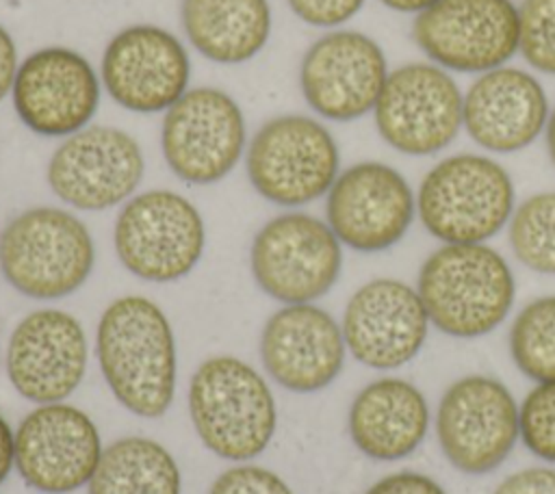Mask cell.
<instances>
[{
  "instance_id": "obj_1",
  "label": "cell",
  "mask_w": 555,
  "mask_h": 494,
  "mask_svg": "<svg viewBox=\"0 0 555 494\" xmlns=\"http://www.w3.org/2000/svg\"><path fill=\"white\" fill-rule=\"evenodd\" d=\"M100 373L130 414L163 416L176 396L178 353L171 323L163 308L143 295L113 299L95 329Z\"/></svg>"
},
{
  "instance_id": "obj_2",
  "label": "cell",
  "mask_w": 555,
  "mask_h": 494,
  "mask_svg": "<svg viewBox=\"0 0 555 494\" xmlns=\"http://www.w3.org/2000/svg\"><path fill=\"white\" fill-rule=\"evenodd\" d=\"M416 292L429 323L451 338L494 332L516 299L507 260L486 243H442L421 264Z\"/></svg>"
},
{
  "instance_id": "obj_3",
  "label": "cell",
  "mask_w": 555,
  "mask_h": 494,
  "mask_svg": "<svg viewBox=\"0 0 555 494\" xmlns=\"http://www.w3.org/2000/svg\"><path fill=\"white\" fill-rule=\"evenodd\" d=\"M186 403L199 442L221 459L249 461L273 440L275 396L267 379L236 355L206 358L189 381Z\"/></svg>"
},
{
  "instance_id": "obj_4",
  "label": "cell",
  "mask_w": 555,
  "mask_h": 494,
  "mask_svg": "<svg viewBox=\"0 0 555 494\" xmlns=\"http://www.w3.org/2000/svg\"><path fill=\"white\" fill-rule=\"evenodd\" d=\"M93 264L91 232L65 208H26L0 232V273L24 297L63 299L89 280Z\"/></svg>"
},
{
  "instance_id": "obj_5",
  "label": "cell",
  "mask_w": 555,
  "mask_h": 494,
  "mask_svg": "<svg viewBox=\"0 0 555 494\" xmlns=\"http://www.w3.org/2000/svg\"><path fill=\"white\" fill-rule=\"evenodd\" d=\"M516 208L507 169L490 156L460 152L438 160L416 191V214L440 243H486Z\"/></svg>"
},
{
  "instance_id": "obj_6",
  "label": "cell",
  "mask_w": 555,
  "mask_h": 494,
  "mask_svg": "<svg viewBox=\"0 0 555 494\" xmlns=\"http://www.w3.org/2000/svg\"><path fill=\"white\" fill-rule=\"evenodd\" d=\"M245 169L260 197L297 208L327 195L340 173V152L319 119L297 113L278 115L251 136Z\"/></svg>"
},
{
  "instance_id": "obj_7",
  "label": "cell",
  "mask_w": 555,
  "mask_h": 494,
  "mask_svg": "<svg viewBox=\"0 0 555 494\" xmlns=\"http://www.w3.org/2000/svg\"><path fill=\"white\" fill-rule=\"evenodd\" d=\"M113 245L126 271L145 282L167 284L197 266L206 247V227L191 199L169 188H150L121 206Z\"/></svg>"
},
{
  "instance_id": "obj_8",
  "label": "cell",
  "mask_w": 555,
  "mask_h": 494,
  "mask_svg": "<svg viewBox=\"0 0 555 494\" xmlns=\"http://www.w3.org/2000/svg\"><path fill=\"white\" fill-rule=\"evenodd\" d=\"M249 269L271 299L284 306L314 303L340 277L343 245L327 221L299 210L282 212L256 232Z\"/></svg>"
},
{
  "instance_id": "obj_9",
  "label": "cell",
  "mask_w": 555,
  "mask_h": 494,
  "mask_svg": "<svg viewBox=\"0 0 555 494\" xmlns=\"http://www.w3.org/2000/svg\"><path fill=\"white\" fill-rule=\"evenodd\" d=\"M436 438L447 461L464 474L496 470L520 440L518 403L490 375H464L440 396Z\"/></svg>"
},
{
  "instance_id": "obj_10",
  "label": "cell",
  "mask_w": 555,
  "mask_h": 494,
  "mask_svg": "<svg viewBox=\"0 0 555 494\" xmlns=\"http://www.w3.org/2000/svg\"><path fill=\"white\" fill-rule=\"evenodd\" d=\"M464 93L451 72L414 61L388 72L373 117L379 136L405 156L442 152L462 128Z\"/></svg>"
},
{
  "instance_id": "obj_11",
  "label": "cell",
  "mask_w": 555,
  "mask_h": 494,
  "mask_svg": "<svg viewBox=\"0 0 555 494\" xmlns=\"http://www.w3.org/2000/svg\"><path fill=\"white\" fill-rule=\"evenodd\" d=\"M412 37L438 67L479 76L518 52V6L512 0H436L414 15Z\"/></svg>"
},
{
  "instance_id": "obj_12",
  "label": "cell",
  "mask_w": 555,
  "mask_h": 494,
  "mask_svg": "<svg viewBox=\"0 0 555 494\" xmlns=\"http://www.w3.org/2000/svg\"><path fill=\"white\" fill-rule=\"evenodd\" d=\"M245 117L238 102L217 87H193L171 108L160 126V147L167 167L186 184L223 180L245 152Z\"/></svg>"
},
{
  "instance_id": "obj_13",
  "label": "cell",
  "mask_w": 555,
  "mask_h": 494,
  "mask_svg": "<svg viewBox=\"0 0 555 494\" xmlns=\"http://www.w3.org/2000/svg\"><path fill=\"white\" fill-rule=\"evenodd\" d=\"M139 141L113 126H87L52 152L46 180L52 193L76 210H108L126 204L143 180Z\"/></svg>"
},
{
  "instance_id": "obj_14",
  "label": "cell",
  "mask_w": 555,
  "mask_h": 494,
  "mask_svg": "<svg viewBox=\"0 0 555 494\" xmlns=\"http://www.w3.org/2000/svg\"><path fill=\"white\" fill-rule=\"evenodd\" d=\"M102 451L93 418L65 401L33 407L15 429V470L39 494H72L85 487Z\"/></svg>"
},
{
  "instance_id": "obj_15",
  "label": "cell",
  "mask_w": 555,
  "mask_h": 494,
  "mask_svg": "<svg viewBox=\"0 0 555 494\" xmlns=\"http://www.w3.org/2000/svg\"><path fill=\"white\" fill-rule=\"evenodd\" d=\"M416 214V195L395 167L362 160L338 173L325 197V221L340 245L377 253L395 247Z\"/></svg>"
},
{
  "instance_id": "obj_16",
  "label": "cell",
  "mask_w": 555,
  "mask_h": 494,
  "mask_svg": "<svg viewBox=\"0 0 555 494\" xmlns=\"http://www.w3.org/2000/svg\"><path fill=\"white\" fill-rule=\"evenodd\" d=\"M100 91L98 72L78 50L46 46L20 63L11 100L30 132L65 139L91 123L100 108Z\"/></svg>"
},
{
  "instance_id": "obj_17",
  "label": "cell",
  "mask_w": 555,
  "mask_h": 494,
  "mask_svg": "<svg viewBox=\"0 0 555 494\" xmlns=\"http://www.w3.org/2000/svg\"><path fill=\"white\" fill-rule=\"evenodd\" d=\"M386 78L388 63L382 46L347 28L314 39L299 65L306 104L330 121H356L373 113Z\"/></svg>"
},
{
  "instance_id": "obj_18",
  "label": "cell",
  "mask_w": 555,
  "mask_h": 494,
  "mask_svg": "<svg viewBox=\"0 0 555 494\" xmlns=\"http://www.w3.org/2000/svg\"><path fill=\"white\" fill-rule=\"evenodd\" d=\"M191 58L184 43L167 28L132 24L115 32L100 63L106 93L126 110L163 113L186 91Z\"/></svg>"
},
{
  "instance_id": "obj_19",
  "label": "cell",
  "mask_w": 555,
  "mask_h": 494,
  "mask_svg": "<svg viewBox=\"0 0 555 494\" xmlns=\"http://www.w3.org/2000/svg\"><path fill=\"white\" fill-rule=\"evenodd\" d=\"M89 342L82 323L59 308L28 312L7 344V377L13 390L37 405L65 401L85 379Z\"/></svg>"
},
{
  "instance_id": "obj_20",
  "label": "cell",
  "mask_w": 555,
  "mask_h": 494,
  "mask_svg": "<svg viewBox=\"0 0 555 494\" xmlns=\"http://www.w3.org/2000/svg\"><path fill=\"white\" fill-rule=\"evenodd\" d=\"M429 316L414 286L395 277L362 284L347 301L340 329L351 358L375 370L412 362L429 334Z\"/></svg>"
},
{
  "instance_id": "obj_21",
  "label": "cell",
  "mask_w": 555,
  "mask_h": 494,
  "mask_svg": "<svg viewBox=\"0 0 555 494\" xmlns=\"http://www.w3.org/2000/svg\"><path fill=\"white\" fill-rule=\"evenodd\" d=\"M345 355L340 323L314 303L282 306L260 334L262 366L288 392L310 394L327 388L340 375Z\"/></svg>"
},
{
  "instance_id": "obj_22",
  "label": "cell",
  "mask_w": 555,
  "mask_h": 494,
  "mask_svg": "<svg viewBox=\"0 0 555 494\" xmlns=\"http://www.w3.org/2000/svg\"><path fill=\"white\" fill-rule=\"evenodd\" d=\"M548 113L540 80L527 69L503 65L479 74L466 89L462 128L479 147L514 154L544 132Z\"/></svg>"
},
{
  "instance_id": "obj_23",
  "label": "cell",
  "mask_w": 555,
  "mask_h": 494,
  "mask_svg": "<svg viewBox=\"0 0 555 494\" xmlns=\"http://www.w3.org/2000/svg\"><path fill=\"white\" fill-rule=\"evenodd\" d=\"M425 394L408 379L386 375L366 384L351 401L347 429L353 446L373 461L412 455L429 431Z\"/></svg>"
},
{
  "instance_id": "obj_24",
  "label": "cell",
  "mask_w": 555,
  "mask_h": 494,
  "mask_svg": "<svg viewBox=\"0 0 555 494\" xmlns=\"http://www.w3.org/2000/svg\"><path fill=\"white\" fill-rule=\"evenodd\" d=\"M180 22L191 46L212 63L251 61L271 37L269 0H182Z\"/></svg>"
},
{
  "instance_id": "obj_25",
  "label": "cell",
  "mask_w": 555,
  "mask_h": 494,
  "mask_svg": "<svg viewBox=\"0 0 555 494\" xmlns=\"http://www.w3.org/2000/svg\"><path fill=\"white\" fill-rule=\"evenodd\" d=\"M87 494H182V472L160 442L126 435L104 446Z\"/></svg>"
},
{
  "instance_id": "obj_26",
  "label": "cell",
  "mask_w": 555,
  "mask_h": 494,
  "mask_svg": "<svg viewBox=\"0 0 555 494\" xmlns=\"http://www.w3.org/2000/svg\"><path fill=\"white\" fill-rule=\"evenodd\" d=\"M507 344L514 366L527 379L555 381V295L531 299L520 308Z\"/></svg>"
},
{
  "instance_id": "obj_27",
  "label": "cell",
  "mask_w": 555,
  "mask_h": 494,
  "mask_svg": "<svg viewBox=\"0 0 555 494\" xmlns=\"http://www.w3.org/2000/svg\"><path fill=\"white\" fill-rule=\"evenodd\" d=\"M507 238L522 266L555 275V191H540L522 199L509 217Z\"/></svg>"
},
{
  "instance_id": "obj_28",
  "label": "cell",
  "mask_w": 555,
  "mask_h": 494,
  "mask_svg": "<svg viewBox=\"0 0 555 494\" xmlns=\"http://www.w3.org/2000/svg\"><path fill=\"white\" fill-rule=\"evenodd\" d=\"M518 52L540 74L555 76V0H522Z\"/></svg>"
},
{
  "instance_id": "obj_29",
  "label": "cell",
  "mask_w": 555,
  "mask_h": 494,
  "mask_svg": "<svg viewBox=\"0 0 555 494\" xmlns=\"http://www.w3.org/2000/svg\"><path fill=\"white\" fill-rule=\"evenodd\" d=\"M520 442L546 464H555V381L535 384L518 405Z\"/></svg>"
},
{
  "instance_id": "obj_30",
  "label": "cell",
  "mask_w": 555,
  "mask_h": 494,
  "mask_svg": "<svg viewBox=\"0 0 555 494\" xmlns=\"http://www.w3.org/2000/svg\"><path fill=\"white\" fill-rule=\"evenodd\" d=\"M208 494H295L291 485L273 470L241 461L223 470Z\"/></svg>"
},
{
  "instance_id": "obj_31",
  "label": "cell",
  "mask_w": 555,
  "mask_h": 494,
  "mask_svg": "<svg viewBox=\"0 0 555 494\" xmlns=\"http://www.w3.org/2000/svg\"><path fill=\"white\" fill-rule=\"evenodd\" d=\"M291 11L317 28H336L349 22L366 0H286Z\"/></svg>"
},
{
  "instance_id": "obj_32",
  "label": "cell",
  "mask_w": 555,
  "mask_h": 494,
  "mask_svg": "<svg viewBox=\"0 0 555 494\" xmlns=\"http://www.w3.org/2000/svg\"><path fill=\"white\" fill-rule=\"evenodd\" d=\"M364 494H447L429 474L416 470H399L377 479Z\"/></svg>"
},
{
  "instance_id": "obj_33",
  "label": "cell",
  "mask_w": 555,
  "mask_h": 494,
  "mask_svg": "<svg viewBox=\"0 0 555 494\" xmlns=\"http://www.w3.org/2000/svg\"><path fill=\"white\" fill-rule=\"evenodd\" d=\"M492 494H555V468L531 466L507 474Z\"/></svg>"
},
{
  "instance_id": "obj_34",
  "label": "cell",
  "mask_w": 555,
  "mask_h": 494,
  "mask_svg": "<svg viewBox=\"0 0 555 494\" xmlns=\"http://www.w3.org/2000/svg\"><path fill=\"white\" fill-rule=\"evenodd\" d=\"M17 46L11 32L0 24V102L11 93L17 74Z\"/></svg>"
},
{
  "instance_id": "obj_35",
  "label": "cell",
  "mask_w": 555,
  "mask_h": 494,
  "mask_svg": "<svg viewBox=\"0 0 555 494\" xmlns=\"http://www.w3.org/2000/svg\"><path fill=\"white\" fill-rule=\"evenodd\" d=\"M15 468V431L0 414V485Z\"/></svg>"
},
{
  "instance_id": "obj_36",
  "label": "cell",
  "mask_w": 555,
  "mask_h": 494,
  "mask_svg": "<svg viewBox=\"0 0 555 494\" xmlns=\"http://www.w3.org/2000/svg\"><path fill=\"white\" fill-rule=\"evenodd\" d=\"M384 6L399 11V13H421L427 6H431L436 0H379Z\"/></svg>"
},
{
  "instance_id": "obj_37",
  "label": "cell",
  "mask_w": 555,
  "mask_h": 494,
  "mask_svg": "<svg viewBox=\"0 0 555 494\" xmlns=\"http://www.w3.org/2000/svg\"><path fill=\"white\" fill-rule=\"evenodd\" d=\"M544 139H546V152H548V158L555 167V106L551 108L548 113V119H546V128H544Z\"/></svg>"
}]
</instances>
